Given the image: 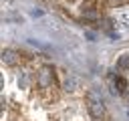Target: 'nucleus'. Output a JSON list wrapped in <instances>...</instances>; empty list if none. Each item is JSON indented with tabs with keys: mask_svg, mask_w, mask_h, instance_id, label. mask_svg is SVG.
Returning a JSON list of instances; mask_svg holds the SVG:
<instances>
[{
	"mask_svg": "<svg viewBox=\"0 0 129 121\" xmlns=\"http://www.w3.org/2000/svg\"><path fill=\"white\" fill-rule=\"evenodd\" d=\"M87 111H89V115H91L93 121H101L105 117V103H103L101 95L95 89L87 91Z\"/></svg>",
	"mask_w": 129,
	"mask_h": 121,
	"instance_id": "nucleus-1",
	"label": "nucleus"
},
{
	"mask_svg": "<svg viewBox=\"0 0 129 121\" xmlns=\"http://www.w3.org/2000/svg\"><path fill=\"white\" fill-rule=\"evenodd\" d=\"M36 83L40 89H50L52 83H54V71L50 67H42L38 71V77H36Z\"/></svg>",
	"mask_w": 129,
	"mask_h": 121,
	"instance_id": "nucleus-2",
	"label": "nucleus"
},
{
	"mask_svg": "<svg viewBox=\"0 0 129 121\" xmlns=\"http://www.w3.org/2000/svg\"><path fill=\"white\" fill-rule=\"evenodd\" d=\"M62 89L64 91H77V89H81V81L73 75H67L64 81H62Z\"/></svg>",
	"mask_w": 129,
	"mask_h": 121,
	"instance_id": "nucleus-3",
	"label": "nucleus"
},
{
	"mask_svg": "<svg viewBox=\"0 0 129 121\" xmlns=\"http://www.w3.org/2000/svg\"><path fill=\"white\" fill-rule=\"evenodd\" d=\"M2 63L8 65V67H14V65L18 63L16 52H14V50H4V52H2Z\"/></svg>",
	"mask_w": 129,
	"mask_h": 121,
	"instance_id": "nucleus-4",
	"label": "nucleus"
},
{
	"mask_svg": "<svg viewBox=\"0 0 129 121\" xmlns=\"http://www.w3.org/2000/svg\"><path fill=\"white\" fill-rule=\"evenodd\" d=\"M117 67H119V69H129V54H123V56L117 60Z\"/></svg>",
	"mask_w": 129,
	"mask_h": 121,
	"instance_id": "nucleus-5",
	"label": "nucleus"
},
{
	"mask_svg": "<svg viewBox=\"0 0 129 121\" xmlns=\"http://www.w3.org/2000/svg\"><path fill=\"white\" fill-rule=\"evenodd\" d=\"M115 85L119 87V91H121V93H125V89H127V81H125L123 77H117V79H115Z\"/></svg>",
	"mask_w": 129,
	"mask_h": 121,
	"instance_id": "nucleus-6",
	"label": "nucleus"
},
{
	"mask_svg": "<svg viewBox=\"0 0 129 121\" xmlns=\"http://www.w3.org/2000/svg\"><path fill=\"white\" fill-rule=\"evenodd\" d=\"M111 2H113V4H121L123 0H111Z\"/></svg>",
	"mask_w": 129,
	"mask_h": 121,
	"instance_id": "nucleus-7",
	"label": "nucleus"
},
{
	"mask_svg": "<svg viewBox=\"0 0 129 121\" xmlns=\"http://www.w3.org/2000/svg\"><path fill=\"white\" fill-rule=\"evenodd\" d=\"M69 2H75V0H69Z\"/></svg>",
	"mask_w": 129,
	"mask_h": 121,
	"instance_id": "nucleus-8",
	"label": "nucleus"
}]
</instances>
